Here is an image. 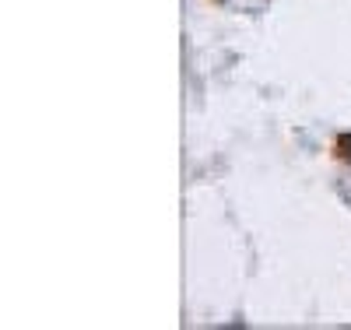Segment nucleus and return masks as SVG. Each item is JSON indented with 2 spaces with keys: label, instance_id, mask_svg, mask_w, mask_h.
Returning a JSON list of instances; mask_svg holds the SVG:
<instances>
[{
  "label": "nucleus",
  "instance_id": "nucleus-1",
  "mask_svg": "<svg viewBox=\"0 0 351 330\" xmlns=\"http://www.w3.org/2000/svg\"><path fill=\"white\" fill-rule=\"evenodd\" d=\"M334 155H337V162L351 165V134H341V137L334 141Z\"/></svg>",
  "mask_w": 351,
  "mask_h": 330
}]
</instances>
